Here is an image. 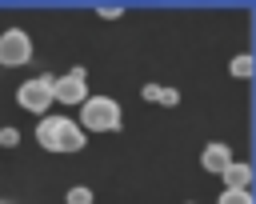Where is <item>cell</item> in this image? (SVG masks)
Wrapping results in <instances>:
<instances>
[{
  "label": "cell",
  "instance_id": "cell-1",
  "mask_svg": "<svg viewBox=\"0 0 256 204\" xmlns=\"http://www.w3.org/2000/svg\"><path fill=\"white\" fill-rule=\"evenodd\" d=\"M84 140L88 136L80 132V124L68 120V116H44L36 124V144L48 148V152H80Z\"/></svg>",
  "mask_w": 256,
  "mask_h": 204
},
{
  "label": "cell",
  "instance_id": "cell-12",
  "mask_svg": "<svg viewBox=\"0 0 256 204\" xmlns=\"http://www.w3.org/2000/svg\"><path fill=\"white\" fill-rule=\"evenodd\" d=\"M0 144H4V148H16V144H20V132H16V128H0Z\"/></svg>",
  "mask_w": 256,
  "mask_h": 204
},
{
  "label": "cell",
  "instance_id": "cell-11",
  "mask_svg": "<svg viewBox=\"0 0 256 204\" xmlns=\"http://www.w3.org/2000/svg\"><path fill=\"white\" fill-rule=\"evenodd\" d=\"M68 204H92V188H84V184L68 188Z\"/></svg>",
  "mask_w": 256,
  "mask_h": 204
},
{
  "label": "cell",
  "instance_id": "cell-7",
  "mask_svg": "<svg viewBox=\"0 0 256 204\" xmlns=\"http://www.w3.org/2000/svg\"><path fill=\"white\" fill-rule=\"evenodd\" d=\"M140 96H144L148 104H164V108H176V104H180V92L168 88V84H144Z\"/></svg>",
  "mask_w": 256,
  "mask_h": 204
},
{
  "label": "cell",
  "instance_id": "cell-5",
  "mask_svg": "<svg viewBox=\"0 0 256 204\" xmlns=\"http://www.w3.org/2000/svg\"><path fill=\"white\" fill-rule=\"evenodd\" d=\"M52 100H60V104H84L88 100V72L72 68L64 76H56L52 80Z\"/></svg>",
  "mask_w": 256,
  "mask_h": 204
},
{
  "label": "cell",
  "instance_id": "cell-4",
  "mask_svg": "<svg viewBox=\"0 0 256 204\" xmlns=\"http://www.w3.org/2000/svg\"><path fill=\"white\" fill-rule=\"evenodd\" d=\"M32 60V36L24 28H4L0 32V64L4 68H20Z\"/></svg>",
  "mask_w": 256,
  "mask_h": 204
},
{
  "label": "cell",
  "instance_id": "cell-3",
  "mask_svg": "<svg viewBox=\"0 0 256 204\" xmlns=\"http://www.w3.org/2000/svg\"><path fill=\"white\" fill-rule=\"evenodd\" d=\"M52 72H44V76H36V80H24L20 88H16V104L24 108V112H40V116H48V108L56 104L52 100Z\"/></svg>",
  "mask_w": 256,
  "mask_h": 204
},
{
  "label": "cell",
  "instance_id": "cell-8",
  "mask_svg": "<svg viewBox=\"0 0 256 204\" xmlns=\"http://www.w3.org/2000/svg\"><path fill=\"white\" fill-rule=\"evenodd\" d=\"M220 180H224V188H248V184H252V164L232 160V164L220 172Z\"/></svg>",
  "mask_w": 256,
  "mask_h": 204
},
{
  "label": "cell",
  "instance_id": "cell-6",
  "mask_svg": "<svg viewBox=\"0 0 256 204\" xmlns=\"http://www.w3.org/2000/svg\"><path fill=\"white\" fill-rule=\"evenodd\" d=\"M200 164L208 168V172H224L228 164H232V148L228 144H220V140H212V144H204V152H200Z\"/></svg>",
  "mask_w": 256,
  "mask_h": 204
},
{
  "label": "cell",
  "instance_id": "cell-9",
  "mask_svg": "<svg viewBox=\"0 0 256 204\" xmlns=\"http://www.w3.org/2000/svg\"><path fill=\"white\" fill-rule=\"evenodd\" d=\"M216 204H252V192L248 188H224Z\"/></svg>",
  "mask_w": 256,
  "mask_h": 204
},
{
  "label": "cell",
  "instance_id": "cell-10",
  "mask_svg": "<svg viewBox=\"0 0 256 204\" xmlns=\"http://www.w3.org/2000/svg\"><path fill=\"white\" fill-rule=\"evenodd\" d=\"M232 76H240V80L252 76V56H248V52H240V56L232 60Z\"/></svg>",
  "mask_w": 256,
  "mask_h": 204
},
{
  "label": "cell",
  "instance_id": "cell-2",
  "mask_svg": "<svg viewBox=\"0 0 256 204\" xmlns=\"http://www.w3.org/2000/svg\"><path fill=\"white\" fill-rule=\"evenodd\" d=\"M80 132L88 136V132H116L120 128V104L112 100V96H88L84 104H80Z\"/></svg>",
  "mask_w": 256,
  "mask_h": 204
},
{
  "label": "cell",
  "instance_id": "cell-13",
  "mask_svg": "<svg viewBox=\"0 0 256 204\" xmlns=\"http://www.w3.org/2000/svg\"><path fill=\"white\" fill-rule=\"evenodd\" d=\"M96 12H100V16H108V20H112V16H120V12H124V8H120V4H100V8H96Z\"/></svg>",
  "mask_w": 256,
  "mask_h": 204
}]
</instances>
